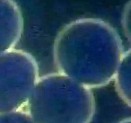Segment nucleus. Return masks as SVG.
<instances>
[{
    "mask_svg": "<svg viewBox=\"0 0 131 123\" xmlns=\"http://www.w3.org/2000/svg\"><path fill=\"white\" fill-rule=\"evenodd\" d=\"M52 53L58 73L91 89L113 80L125 51L111 24L97 18H83L59 32Z\"/></svg>",
    "mask_w": 131,
    "mask_h": 123,
    "instance_id": "1",
    "label": "nucleus"
},
{
    "mask_svg": "<svg viewBox=\"0 0 131 123\" xmlns=\"http://www.w3.org/2000/svg\"><path fill=\"white\" fill-rule=\"evenodd\" d=\"M27 105L34 123H88L95 101L90 88L56 73L38 78Z\"/></svg>",
    "mask_w": 131,
    "mask_h": 123,
    "instance_id": "2",
    "label": "nucleus"
},
{
    "mask_svg": "<svg viewBox=\"0 0 131 123\" xmlns=\"http://www.w3.org/2000/svg\"><path fill=\"white\" fill-rule=\"evenodd\" d=\"M39 78L37 61L23 50L0 53V114L26 105Z\"/></svg>",
    "mask_w": 131,
    "mask_h": 123,
    "instance_id": "3",
    "label": "nucleus"
},
{
    "mask_svg": "<svg viewBox=\"0 0 131 123\" xmlns=\"http://www.w3.org/2000/svg\"><path fill=\"white\" fill-rule=\"evenodd\" d=\"M23 29L24 19L17 4L14 0H0V53L14 49Z\"/></svg>",
    "mask_w": 131,
    "mask_h": 123,
    "instance_id": "4",
    "label": "nucleus"
},
{
    "mask_svg": "<svg viewBox=\"0 0 131 123\" xmlns=\"http://www.w3.org/2000/svg\"><path fill=\"white\" fill-rule=\"evenodd\" d=\"M130 67L129 49L124 53L113 78L118 93L123 99L129 103L130 97Z\"/></svg>",
    "mask_w": 131,
    "mask_h": 123,
    "instance_id": "5",
    "label": "nucleus"
}]
</instances>
